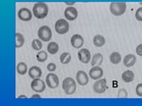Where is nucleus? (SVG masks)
<instances>
[{
	"mask_svg": "<svg viewBox=\"0 0 142 106\" xmlns=\"http://www.w3.org/2000/svg\"><path fill=\"white\" fill-rule=\"evenodd\" d=\"M48 6L46 4L39 2L33 6V14L37 19H44L48 15Z\"/></svg>",
	"mask_w": 142,
	"mask_h": 106,
	"instance_id": "nucleus-1",
	"label": "nucleus"
},
{
	"mask_svg": "<svg viewBox=\"0 0 142 106\" xmlns=\"http://www.w3.org/2000/svg\"><path fill=\"white\" fill-rule=\"evenodd\" d=\"M62 89L66 95H73L76 89V83L75 80L71 77L65 78L62 81Z\"/></svg>",
	"mask_w": 142,
	"mask_h": 106,
	"instance_id": "nucleus-2",
	"label": "nucleus"
},
{
	"mask_svg": "<svg viewBox=\"0 0 142 106\" xmlns=\"http://www.w3.org/2000/svg\"><path fill=\"white\" fill-rule=\"evenodd\" d=\"M111 13L115 16H121L126 11V4L124 2H113L109 6Z\"/></svg>",
	"mask_w": 142,
	"mask_h": 106,
	"instance_id": "nucleus-3",
	"label": "nucleus"
},
{
	"mask_svg": "<svg viewBox=\"0 0 142 106\" xmlns=\"http://www.w3.org/2000/svg\"><path fill=\"white\" fill-rule=\"evenodd\" d=\"M54 28L57 34H67L69 30V24L66 20L60 19L54 24Z\"/></svg>",
	"mask_w": 142,
	"mask_h": 106,
	"instance_id": "nucleus-4",
	"label": "nucleus"
},
{
	"mask_svg": "<svg viewBox=\"0 0 142 106\" xmlns=\"http://www.w3.org/2000/svg\"><path fill=\"white\" fill-rule=\"evenodd\" d=\"M38 37L42 42H50L52 37V32L48 26H42L38 29Z\"/></svg>",
	"mask_w": 142,
	"mask_h": 106,
	"instance_id": "nucleus-5",
	"label": "nucleus"
},
{
	"mask_svg": "<svg viewBox=\"0 0 142 106\" xmlns=\"http://www.w3.org/2000/svg\"><path fill=\"white\" fill-rule=\"evenodd\" d=\"M93 91L96 94H103L107 90V80L106 79H99L97 80L93 84Z\"/></svg>",
	"mask_w": 142,
	"mask_h": 106,
	"instance_id": "nucleus-6",
	"label": "nucleus"
},
{
	"mask_svg": "<svg viewBox=\"0 0 142 106\" xmlns=\"http://www.w3.org/2000/svg\"><path fill=\"white\" fill-rule=\"evenodd\" d=\"M30 87L34 92L41 93V92L44 91L46 85L43 82V80H41L40 78H37V79H33L31 84H30Z\"/></svg>",
	"mask_w": 142,
	"mask_h": 106,
	"instance_id": "nucleus-7",
	"label": "nucleus"
},
{
	"mask_svg": "<svg viewBox=\"0 0 142 106\" xmlns=\"http://www.w3.org/2000/svg\"><path fill=\"white\" fill-rule=\"evenodd\" d=\"M45 81H46V85L49 87L50 89H56L60 84V79L55 73H48L45 78Z\"/></svg>",
	"mask_w": 142,
	"mask_h": 106,
	"instance_id": "nucleus-8",
	"label": "nucleus"
},
{
	"mask_svg": "<svg viewBox=\"0 0 142 106\" xmlns=\"http://www.w3.org/2000/svg\"><path fill=\"white\" fill-rule=\"evenodd\" d=\"M64 16H65L67 20L73 21V20H75L77 18V16H78V11H77V10L75 7L68 6L64 11Z\"/></svg>",
	"mask_w": 142,
	"mask_h": 106,
	"instance_id": "nucleus-9",
	"label": "nucleus"
},
{
	"mask_svg": "<svg viewBox=\"0 0 142 106\" xmlns=\"http://www.w3.org/2000/svg\"><path fill=\"white\" fill-rule=\"evenodd\" d=\"M89 76H90L91 79L95 80L101 79L102 76H103V69L99 66H93L89 71Z\"/></svg>",
	"mask_w": 142,
	"mask_h": 106,
	"instance_id": "nucleus-10",
	"label": "nucleus"
},
{
	"mask_svg": "<svg viewBox=\"0 0 142 106\" xmlns=\"http://www.w3.org/2000/svg\"><path fill=\"white\" fill-rule=\"evenodd\" d=\"M32 15L33 13L31 12V11L29 9L23 7V8H20L18 11V18L22 21H29L32 19Z\"/></svg>",
	"mask_w": 142,
	"mask_h": 106,
	"instance_id": "nucleus-11",
	"label": "nucleus"
},
{
	"mask_svg": "<svg viewBox=\"0 0 142 106\" xmlns=\"http://www.w3.org/2000/svg\"><path fill=\"white\" fill-rule=\"evenodd\" d=\"M75 78H76L77 83L80 86H85L89 82V76H88V74L84 71H82V70H80V71L76 73Z\"/></svg>",
	"mask_w": 142,
	"mask_h": 106,
	"instance_id": "nucleus-12",
	"label": "nucleus"
},
{
	"mask_svg": "<svg viewBox=\"0 0 142 106\" xmlns=\"http://www.w3.org/2000/svg\"><path fill=\"white\" fill-rule=\"evenodd\" d=\"M78 58L83 64H88L91 61L92 56L89 50L87 49H81L78 51Z\"/></svg>",
	"mask_w": 142,
	"mask_h": 106,
	"instance_id": "nucleus-13",
	"label": "nucleus"
},
{
	"mask_svg": "<svg viewBox=\"0 0 142 106\" xmlns=\"http://www.w3.org/2000/svg\"><path fill=\"white\" fill-rule=\"evenodd\" d=\"M84 38L80 34H75L74 35H72V37L70 39V43L71 45L75 48V49H80L84 45Z\"/></svg>",
	"mask_w": 142,
	"mask_h": 106,
	"instance_id": "nucleus-14",
	"label": "nucleus"
},
{
	"mask_svg": "<svg viewBox=\"0 0 142 106\" xmlns=\"http://www.w3.org/2000/svg\"><path fill=\"white\" fill-rule=\"evenodd\" d=\"M137 61V57L133 54H128L126 55L123 58V65L126 67H131L135 65Z\"/></svg>",
	"mask_w": 142,
	"mask_h": 106,
	"instance_id": "nucleus-15",
	"label": "nucleus"
},
{
	"mask_svg": "<svg viewBox=\"0 0 142 106\" xmlns=\"http://www.w3.org/2000/svg\"><path fill=\"white\" fill-rule=\"evenodd\" d=\"M29 75L31 79H37L42 76V70L38 66H32L29 69Z\"/></svg>",
	"mask_w": 142,
	"mask_h": 106,
	"instance_id": "nucleus-16",
	"label": "nucleus"
},
{
	"mask_svg": "<svg viewBox=\"0 0 142 106\" xmlns=\"http://www.w3.org/2000/svg\"><path fill=\"white\" fill-rule=\"evenodd\" d=\"M93 42L94 46H96V47H102L106 43V39L101 34H96L93 37Z\"/></svg>",
	"mask_w": 142,
	"mask_h": 106,
	"instance_id": "nucleus-17",
	"label": "nucleus"
},
{
	"mask_svg": "<svg viewBox=\"0 0 142 106\" xmlns=\"http://www.w3.org/2000/svg\"><path fill=\"white\" fill-rule=\"evenodd\" d=\"M103 62V56L100 53H96L93 56L92 61H91V65L92 66H100Z\"/></svg>",
	"mask_w": 142,
	"mask_h": 106,
	"instance_id": "nucleus-18",
	"label": "nucleus"
},
{
	"mask_svg": "<svg viewBox=\"0 0 142 106\" xmlns=\"http://www.w3.org/2000/svg\"><path fill=\"white\" fill-rule=\"evenodd\" d=\"M134 73L132 71L130 70H127V71H124L123 73L122 74V80L126 82V83H129V82H131L132 80H134Z\"/></svg>",
	"mask_w": 142,
	"mask_h": 106,
	"instance_id": "nucleus-19",
	"label": "nucleus"
},
{
	"mask_svg": "<svg viewBox=\"0 0 142 106\" xmlns=\"http://www.w3.org/2000/svg\"><path fill=\"white\" fill-rule=\"evenodd\" d=\"M47 51L51 55H54L59 51V45L55 42H51L47 45Z\"/></svg>",
	"mask_w": 142,
	"mask_h": 106,
	"instance_id": "nucleus-20",
	"label": "nucleus"
},
{
	"mask_svg": "<svg viewBox=\"0 0 142 106\" xmlns=\"http://www.w3.org/2000/svg\"><path fill=\"white\" fill-rule=\"evenodd\" d=\"M109 59H110V62L114 65H118L120 62H121V59H122V57H121V54L119 52H112L110 54V57H109Z\"/></svg>",
	"mask_w": 142,
	"mask_h": 106,
	"instance_id": "nucleus-21",
	"label": "nucleus"
},
{
	"mask_svg": "<svg viewBox=\"0 0 142 106\" xmlns=\"http://www.w3.org/2000/svg\"><path fill=\"white\" fill-rule=\"evenodd\" d=\"M16 70H17V73L20 75H25L27 73L29 72L28 71V66L24 62H20V63L17 64V66H16Z\"/></svg>",
	"mask_w": 142,
	"mask_h": 106,
	"instance_id": "nucleus-22",
	"label": "nucleus"
},
{
	"mask_svg": "<svg viewBox=\"0 0 142 106\" xmlns=\"http://www.w3.org/2000/svg\"><path fill=\"white\" fill-rule=\"evenodd\" d=\"M15 38H16V43H15L16 48L22 47L24 45V43H25V38H24L23 34H20V33H16L15 34Z\"/></svg>",
	"mask_w": 142,
	"mask_h": 106,
	"instance_id": "nucleus-23",
	"label": "nucleus"
},
{
	"mask_svg": "<svg viewBox=\"0 0 142 106\" xmlns=\"http://www.w3.org/2000/svg\"><path fill=\"white\" fill-rule=\"evenodd\" d=\"M71 57H72V56H71L70 53H68V52H63V53L61 55V57H60V60H61V64L67 65V64L70 63Z\"/></svg>",
	"mask_w": 142,
	"mask_h": 106,
	"instance_id": "nucleus-24",
	"label": "nucleus"
},
{
	"mask_svg": "<svg viewBox=\"0 0 142 106\" xmlns=\"http://www.w3.org/2000/svg\"><path fill=\"white\" fill-rule=\"evenodd\" d=\"M47 58H48V55H47V52L44 51V50H40L37 54V59L38 62L43 63L47 60Z\"/></svg>",
	"mask_w": 142,
	"mask_h": 106,
	"instance_id": "nucleus-25",
	"label": "nucleus"
},
{
	"mask_svg": "<svg viewBox=\"0 0 142 106\" xmlns=\"http://www.w3.org/2000/svg\"><path fill=\"white\" fill-rule=\"evenodd\" d=\"M32 48L35 50H42V47H43V43H42V41L40 39H34L32 41Z\"/></svg>",
	"mask_w": 142,
	"mask_h": 106,
	"instance_id": "nucleus-26",
	"label": "nucleus"
},
{
	"mask_svg": "<svg viewBox=\"0 0 142 106\" xmlns=\"http://www.w3.org/2000/svg\"><path fill=\"white\" fill-rule=\"evenodd\" d=\"M117 97L118 98H127L128 97V93L127 90L124 89H119L118 92H117Z\"/></svg>",
	"mask_w": 142,
	"mask_h": 106,
	"instance_id": "nucleus-27",
	"label": "nucleus"
},
{
	"mask_svg": "<svg viewBox=\"0 0 142 106\" xmlns=\"http://www.w3.org/2000/svg\"><path fill=\"white\" fill-rule=\"evenodd\" d=\"M135 18L137 20L139 21H142V7L137 9L136 12H135Z\"/></svg>",
	"mask_w": 142,
	"mask_h": 106,
	"instance_id": "nucleus-28",
	"label": "nucleus"
},
{
	"mask_svg": "<svg viewBox=\"0 0 142 106\" xmlns=\"http://www.w3.org/2000/svg\"><path fill=\"white\" fill-rule=\"evenodd\" d=\"M135 91H136V94L138 96L142 97V83H139L137 85L136 89H135Z\"/></svg>",
	"mask_w": 142,
	"mask_h": 106,
	"instance_id": "nucleus-29",
	"label": "nucleus"
},
{
	"mask_svg": "<svg viewBox=\"0 0 142 106\" xmlns=\"http://www.w3.org/2000/svg\"><path fill=\"white\" fill-rule=\"evenodd\" d=\"M46 68L48 71H50V72H54L56 70V68H57V66H56V65L54 63H49L48 65H47Z\"/></svg>",
	"mask_w": 142,
	"mask_h": 106,
	"instance_id": "nucleus-30",
	"label": "nucleus"
},
{
	"mask_svg": "<svg viewBox=\"0 0 142 106\" xmlns=\"http://www.w3.org/2000/svg\"><path fill=\"white\" fill-rule=\"evenodd\" d=\"M136 53H137V55H139V56L142 57V43H141V44H139V45L137 46V48H136Z\"/></svg>",
	"mask_w": 142,
	"mask_h": 106,
	"instance_id": "nucleus-31",
	"label": "nucleus"
},
{
	"mask_svg": "<svg viewBox=\"0 0 142 106\" xmlns=\"http://www.w3.org/2000/svg\"><path fill=\"white\" fill-rule=\"evenodd\" d=\"M32 98H41V95L39 94H34V95H31Z\"/></svg>",
	"mask_w": 142,
	"mask_h": 106,
	"instance_id": "nucleus-32",
	"label": "nucleus"
},
{
	"mask_svg": "<svg viewBox=\"0 0 142 106\" xmlns=\"http://www.w3.org/2000/svg\"><path fill=\"white\" fill-rule=\"evenodd\" d=\"M20 98H27V96L26 95H19V96H18V99H20Z\"/></svg>",
	"mask_w": 142,
	"mask_h": 106,
	"instance_id": "nucleus-33",
	"label": "nucleus"
},
{
	"mask_svg": "<svg viewBox=\"0 0 142 106\" xmlns=\"http://www.w3.org/2000/svg\"><path fill=\"white\" fill-rule=\"evenodd\" d=\"M67 5H68V6H73V5H75V2H71V3H70V2H67Z\"/></svg>",
	"mask_w": 142,
	"mask_h": 106,
	"instance_id": "nucleus-34",
	"label": "nucleus"
},
{
	"mask_svg": "<svg viewBox=\"0 0 142 106\" xmlns=\"http://www.w3.org/2000/svg\"><path fill=\"white\" fill-rule=\"evenodd\" d=\"M139 4H140V5H142V3H139Z\"/></svg>",
	"mask_w": 142,
	"mask_h": 106,
	"instance_id": "nucleus-35",
	"label": "nucleus"
}]
</instances>
